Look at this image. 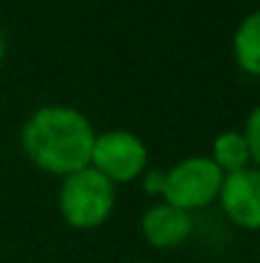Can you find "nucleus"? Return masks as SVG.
Wrapping results in <instances>:
<instances>
[{
  "instance_id": "nucleus-3",
  "label": "nucleus",
  "mask_w": 260,
  "mask_h": 263,
  "mask_svg": "<svg viewBox=\"0 0 260 263\" xmlns=\"http://www.w3.org/2000/svg\"><path fill=\"white\" fill-rule=\"evenodd\" d=\"M222 181L225 174L217 169V164L209 156H189L166 172L164 202L184 212L202 210L219 197Z\"/></svg>"
},
{
  "instance_id": "nucleus-5",
  "label": "nucleus",
  "mask_w": 260,
  "mask_h": 263,
  "mask_svg": "<svg viewBox=\"0 0 260 263\" xmlns=\"http://www.w3.org/2000/svg\"><path fill=\"white\" fill-rule=\"evenodd\" d=\"M217 199L237 228L260 230V169L248 166L237 174H227Z\"/></svg>"
},
{
  "instance_id": "nucleus-4",
  "label": "nucleus",
  "mask_w": 260,
  "mask_h": 263,
  "mask_svg": "<svg viewBox=\"0 0 260 263\" xmlns=\"http://www.w3.org/2000/svg\"><path fill=\"white\" fill-rule=\"evenodd\" d=\"M89 166L115 181H133L146 172L148 151L146 143L130 130H105L94 138Z\"/></svg>"
},
{
  "instance_id": "nucleus-8",
  "label": "nucleus",
  "mask_w": 260,
  "mask_h": 263,
  "mask_svg": "<svg viewBox=\"0 0 260 263\" xmlns=\"http://www.w3.org/2000/svg\"><path fill=\"white\" fill-rule=\"evenodd\" d=\"M217 169L222 174H237L243 169H248L253 161H250V148H248V141L243 136V130H225L214 138L212 143V156H209Z\"/></svg>"
},
{
  "instance_id": "nucleus-10",
  "label": "nucleus",
  "mask_w": 260,
  "mask_h": 263,
  "mask_svg": "<svg viewBox=\"0 0 260 263\" xmlns=\"http://www.w3.org/2000/svg\"><path fill=\"white\" fill-rule=\"evenodd\" d=\"M164 184H166V172L161 169H146L143 172V186L153 197H164Z\"/></svg>"
},
{
  "instance_id": "nucleus-7",
  "label": "nucleus",
  "mask_w": 260,
  "mask_h": 263,
  "mask_svg": "<svg viewBox=\"0 0 260 263\" xmlns=\"http://www.w3.org/2000/svg\"><path fill=\"white\" fill-rule=\"evenodd\" d=\"M232 54L245 74L260 77V8L240 21L232 36Z\"/></svg>"
},
{
  "instance_id": "nucleus-2",
  "label": "nucleus",
  "mask_w": 260,
  "mask_h": 263,
  "mask_svg": "<svg viewBox=\"0 0 260 263\" xmlns=\"http://www.w3.org/2000/svg\"><path fill=\"white\" fill-rule=\"evenodd\" d=\"M115 207V184L87 166L64 176L59 189V212L74 230L99 228Z\"/></svg>"
},
{
  "instance_id": "nucleus-9",
  "label": "nucleus",
  "mask_w": 260,
  "mask_h": 263,
  "mask_svg": "<svg viewBox=\"0 0 260 263\" xmlns=\"http://www.w3.org/2000/svg\"><path fill=\"white\" fill-rule=\"evenodd\" d=\"M243 136H245L248 148H250V161L255 164V169H260V105L248 115Z\"/></svg>"
},
{
  "instance_id": "nucleus-1",
  "label": "nucleus",
  "mask_w": 260,
  "mask_h": 263,
  "mask_svg": "<svg viewBox=\"0 0 260 263\" xmlns=\"http://www.w3.org/2000/svg\"><path fill=\"white\" fill-rule=\"evenodd\" d=\"M94 128L85 115L67 105H46L36 110L21 130L28 159L46 174L69 176L89 166Z\"/></svg>"
},
{
  "instance_id": "nucleus-6",
  "label": "nucleus",
  "mask_w": 260,
  "mask_h": 263,
  "mask_svg": "<svg viewBox=\"0 0 260 263\" xmlns=\"http://www.w3.org/2000/svg\"><path fill=\"white\" fill-rule=\"evenodd\" d=\"M191 212H184L178 207H173L169 202H158L153 204L143 220H141V230H143V238L153 246V248H161V251H169L181 246L189 235H191Z\"/></svg>"
},
{
  "instance_id": "nucleus-11",
  "label": "nucleus",
  "mask_w": 260,
  "mask_h": 263,
  "mask_svg": "<svg viewBox=\"0 0 260 263\" xmlns=\"http://www.w3.org/2000/svg\"><path fill=\"white\" fill-rule=\"evenodd\" d=\"M3 57H5V36H3V28H0V64H3Z\"/></svg>"
}]
</instances>
